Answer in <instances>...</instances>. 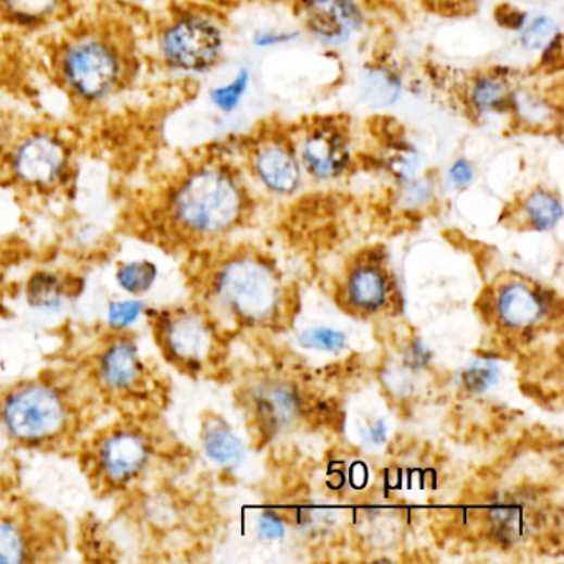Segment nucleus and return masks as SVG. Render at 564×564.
<instances>
[{
  "label": "nucleus",
  "mask_w": 564,
  "mask_h": 564,
  "mask_svg": "<svg viewBox=\"0 0 564 564\" xmlns=\"http://www.w3.org/2000/svg\"><path fill=\"white\" fill-rule=\"evenodd\" d=\"M75 419L68 394L47 379H28L0 394V430L21 446H57Z\"/></svg>",
  "instance_id": "7ed1b4c3"
},
{
  "label": "nucleus",
  "mask_w": 564,
  "mask_h": 564,
  "mask_svg": "<svg viewBox=\"0 0 564 564\" xmlns=\"http://www.w3.org/2000/svg\"><path fill=\"white\" fill-rule=\"evenodd\" d=\"M347 298L358 312L378 313L388 305L391 284L388 275L373 263H360L348 275Z\"/></svg>",
  "instance_id": "2eb2a0df"
},
{
  "label": "nucleus",
  "mask_w": 564,
  "mask_h": 564,
  "mask_svg": "<svg viewBox=\"0 0 564 564\" xmlns=\"http://www.w3.org/2000/svg\"><path fill=\"white\" fill-rule=\"evenodd\" d=\"M404 191V201L408 204L421 205L433 195V186L427 179L408 180Z\"/></svg>",
  "instance_id": "473e14b6"
},
{
  "label": "nucleus",
  "mask_w": 564,
  "mask_h": 564,
  "mask_svg": "<svg viewBox=\"0 0 564 564\" xmlns=\"http://www.w3.org/2000/svg\"><path fill=\"white\" fill-rule=\"evenodd\" d=\"M208 458L224 467H236L243 459V443L222 421H209L202 433Z\"/></svg>",
  "instance_id": "a211bd4d"
},
{
  "label": "nucleus",
  "mask_w": 564,
  "mask_h": 564,
  "mask_svg": "<svg viewBox=\"0 0 564 564\" xmlns=\"http://www.w3.org/2000/svg\"><path fill=\"white\" fill-rule=\"evenodd\" d=\"M497 374L499 371H497L496 364L490 361H480L467 371L465 383L472 391L484 392L496 383Z\"/></svg>",
  "instance_id": "c85d7f7f"
},
{
  "label": "nucleus",
  "mask_w": 564,
  "mask_h": 564,
  "mask_svg": "<svg viewBox=\"0 0 564 564\" xmlns=\"http://www.w3.org/2000/svg\"><path fill=\"white\" fill-rule=\"evenodd\" d=\"M526 222L534 227L535 230H553L557 222L563 217V208H561L560 198L553 192L538 189L526 198L525 205Z\"/></svg>",
  "instance_id": "412c9836"
},
{
  "label": "nucleus",
  "mask_w": 564,
  "mask_h": 564,
  "mask_svg": "<svg viewBox=\"0 0 564 564\" xmlns=\"http://www.w3.org/2000/svg\"><path fill=\"white\" fill-rule=\"evenodd\" d=\"M471 101L478 113H499L516 104L512 87L500 77H487L475 82Z\"/></svg>",
  "instance_id": "aec40b11"
},
{
  "label": "nucleus",
  "mask_w": 564,
  "mask_h": 564,
  "mask_svg": "<svg viewBox=\"0 0 564 564\" xmlns=\"http://www.w3.org/2000/svg\"><path fill=\"white\" fill-rule=\"evenodd\" d=\"M351 151L347 136L336 126L313 129L302 146V163L312 176L333 179L341 176L350 164Z\"/></svg>",
  "instance_id": "f8f14e48"
},
{
  "label": "nucleus",
  "mask_w": 564,
  "mask_h": 564,
  "mask_svg": "<svg viewBox=\"0 0 564 564\" xmlns=\"http://www.w3.org/2000/svg\"><path fill=\"white\" fill-rule=\"evenodd\" d=\"M389 166L394 171L396 176L408 183V180L414 179L417 171L421 170L419 154L408 146L394 148V153L389 158Z\"/></svg>",
  "instance_id": "bb28decb"
},
{
  "label": "nucleus",
  "mask_w": 564,
  "mask_h": 564,
  "mask_svg": "<svg viewBox=\"0 0 564 564\" xmlns=\"http://www.w3.org/2000/svg\"><path fill=\"white\" fill-rule=\"evenodd\" d=\"M21 129L22 125L17 122L14 111L0 104V161L8 153V149L11 148L12 141Z\"/></svg>",
  "instance_id": "c756f323"
},
{
  "label": "nucleus",
  "mask_w": 564,
  "mask_h": 564,
  "mask_svg": "<svg viewBox=\"0 0 564 564\" xmlns=\"http://www.w3.org/2000/svg\"><path fill=\"white\" fill-rule=\"evenodd\" d=\"M256 528H259V535L263 540H280L285 535L284 519L271 512L260 515Z\"/></svg>",
  "instance_id": "7c9ffc66"
},
{
  "label": "nucleus",
  "mask_w": 564,
  "mask_h": 564,
  "mask_svg": "<svg viewBox=\"0 0 564 564\" xmlns=\"http://www.w3.org/2000/svg\"><path fill=\"white\" fill-rule=\"evenodd\" d=\"M402 82L388 68H371L360 82L363 100L373 108H388L401 97Z\"/></svg>",
  "instance_id": "6ab92c4d"
},
{
  "label": "nucleus",
  "mask_w": 564,
  "mask_h": 564,
  "mask_svg": "<svg viewBox=\"0 0 564 564\" xmlns=\"http://www.w3.org/2000/svg\"><path fill=\"white\" fill-rule=\"evenodd\" d=\"M300 343L313 350L340 351L347 344V336L336 329L316 326V328L305 329L300 335Z\"/></svg>",
  "instance_id": "a878e982"
},
{
  "label": "nucleus",
  "mask_w": 564,
  "mask_h": 564,
  "mask_svg": "<svg viewBox=\"0 0 564 564\" xmlns=\"http://www.w3.org/2000/svg\"><path fill=\"white\" fill-rule=\"evenodd\" d=\"M46 547L28 515L0 510V564L37 561Z\"/></svg>",
  "instance_id": "ddd939ff"
},
{
  "label": "nucleus",
  "mask_w": 564,
  "mask_h": 564,
  "mask_svg": "<svg viewBox=\"0 0 564 564\" xmlns=\"http://www.w3.org/2000/svg\"><path fill=\"white\" fill-rule=\"evenodd\" d=\"M255 409L263 423L274 429H280L298 416L300 399L290 386L271 383L255 392Z\"/></svg>",
  "instance_id": "f3484780"
},
{
  "label": "nucleus",
  "mask_w": 564,
  "mask_h": 564,
  "mask_svg": "<svg viewBox=\"0 0 564 564\" xmlns=\"http://www.w3.org/2000/svg\"><path fill=\"white\" fill-rule=\"evenodd\" d=\"M256 176L271 191L291 195L302 180L300 164L291 149L284 145H267L259 149L255 161Z\"/></svg>",
  "instance_id": "4468645a"
},
{
  "label": "nucleus",
  "mask_w": 564,
  "mask_h": 564,
  "mask_svg": "<svg viewBox=\"0 0 564 564\" xmlns=\"http://www.w3.org/2000/svg\"><path fill=\"white\" fill-rule=\"evenodd\" d=\"M111 4H131L135 0H110Z\"/></svg>",
  "instance_id": "c9c22d12"
},
{
  "label": "nucleus",
  "mask_w": 564,
  "mask_h": 564,
  "mask_svg": "<svg viewBox=\"0 0 564 564\" xmlns=\"http://www.w3.org/2000/svg\"><path fill=\"white\" fill-rule=\"evenodd\" d=\"M297 35L287 34V32L262 30L256 32L255 37H253V43L256 47L278 46V43L290 42V40L297 39Z\"/></svg>",
  "instance_id": "f704fd0d"
},
{
  "label": "nucleus",
  "mask_w": 564,
  "mask_h": 564,
  "mask_svg": "<svg viewBox=\"0 0 564 564\" xmlns=\"http://www.w3.org/2000/svg\"><path fill=\"white\" fill-rule=\"evenodd\" d=\"M98 385L113 396H135L148 388V366L129 336L108 340L95 361Z\"/></svg>",
  "instance_id": "1a4fd4ad"
},
{
  "label": "nucleus",
  "mask_w": 564,
  "mask_h": 564,
  "mask_svg": "<svg viewBox=\"0 0 564 564\" xmlns=\"http://www.w3.org/2000/svg\"><path fill=\"white\" fill-rule=\"evenodd\" d=\"M73 0H0V24L40 30L70 11Z\"/></svg>",
  "instance_id": "dca6fc26"
},
{
  "label": "nucleus",
  "mask_w": 564,
  "mask_h": 564,
  "mask_svg": "<svg viewBox=\"0 0 564 564\" xmlns=\"http://www.w3.org/2000/svg\"><path fill=\"white\" fill-rule=\"evenodd\" d=\"M224 34L214 18L186 12L174 15L160 30L158 53L171 72L201 75L217 65Z\"/></svg>",
  "instance_id": "423d86ee"
},
{
  "label": "nucleus",
  "mask_w": 564,
  "mask_h": 564,
  "mask_svg": "<svg viewBox=\"0 0 564 564\" xmlns=\"http://www.w3.org/2000/svg\"><path fill=\"white\" fill-rule=\"evenodd\" d=\"M75 163V145L62 129L49 125L22 126L0 173L25 195H55L66 186Z\"/></svg>",
  "instance_id": "20e7f679"
},
{
  "label": "nucleus",
  "mask_w": 564,
  "mask_h": 564,
  "mask_svg": "<svg viewBox=\"0 0 564 564\" xmlns=\"http://www.w3.org/2000/svg\"><path fill=\"white\" fill-rule=\"evenodd\" d=\"M492 312L502 328L523 333L547 318L548 303L538 287L519 280L506 281L493 294Z\"/></svg>",
  "instance_id": "9d476101"
},
{
  "label": "nucleus",
  "mask_w": 564,
  "mask_h": 564,
  "mask_svg": "<svg viewBox=\"0 0 564 564\" xmlns=\"http://www.w3.org/2000/svg\"><path fill=\"white\" fill-rule=\"evenodd\" d=\"M243 196L237 180L221 167L204 166L180 177L164 201L163 218L174 234L212 239L239 221Z\"/></svg>",
  "instance_id": "f03ea898"
},
{
  "label": "nucleus",
  "mask_w": 564,
  "mask_h": 564,
  "mask_svg": "<svg viewBox=\"0 0 564 564\" xmlns=\"http://www.w3.org/2000/svg\"><path fill=\"white\" fill-rule=\"evenodd\" d=\"M158 268L153 263L148 262H131L123 263L116 272V281L120 287L131 294H142L151 290L154 281H156Z\"/></svg>",
  "instance_id": "5701e85b"
},
{
  "label": "nucleus",
  "mask_w": 564,
  "mask_h": 564,
  "mask_svg": "<svg viewBox=\"0 0 564 564\" xmlns=\"http://www.w3.org/2000/svg\"><path fill=\"white\" fill-rule=\"evenodd\" d=\"M135 55L122 32L85 25L60 40L53 72L66 97L80 108H100L125 90L133 77Z\"/></svg>",
  "instance_id": "f257e3e1"
},
{
  "label": "nucleus",
  "mask_w": 564,
  "mask_h": 564,
  "mask_svg": "<svg viewBox=\"0 0 564 564\" xmlns=\"http://www.w3.org/2000/svg\"><path fill=\"white\" fill-rule=\"evenodd\" d=\"M68 293L62 278L52 272H37L27 281L28 305L39 310H57Z\"/></svg>",
  "instance_id": "4be33fe9"
},
{
  "label": "nucleus",
  "mask_w": 564,
  "mask_h": 564,
  "mask_svg": "<svg viewBox=\"0 0 564 564\" xmlns=\"http://www.w3.org/2000/svg\"><path fill=\"white\" fill-rule=\"evenodd\" d=\"M153 452L151 437L141 427L131 423L116 424L101 433L91 447L95 481L110 490L128 487L145 474Z\"/></svg>",
  "instance_id": "0eeeda50"
},
{
  "label": "nucleus",
  "mask_w": 564,
  "mask_h": 564,
  "mask_svg": "<svg viewBox=\"0 0 564 564\" xmlns=\"http://www.w3.org/2000/svg\"><path fill=\"white\" fill-rule=\"evenodd\" d=\"M497 21H499L502 27L509 28V30H522L526 25V14L505 5V8L497 11Z\"/></svg>",
  "instance_id": "72a5a7b5"
},
{
  "label": "nucleus",
  "mask_w": 564,
  "mask_h": 564,
  "mask_svg": "<svg viewBox=\"0 0 564 564\" xmlns=\"http://www.w3.org/2000/svg\"><path fill=\"white\" fill-rule=\"evenodd\" d=\"M560 37L556 22L550 17H540L525 25L522 34V46L528 50H544Z\"/></svg>",
  "instance_id": "393cba45"
},
{
  "label": "nucleus",
  "mask_w": 564,
  "mask_h": 564,
  "mask_svg": "<svg viewBox=\"0 0 564 564\" xmlns=\"http://www.w3.org/2000/svg\"><path fill=\"white\" fill-rule=\"evenodd\" d=\"M142 309H145V305L141 302H136V300L113 302L110 305V312H108V323H110L111 328L122 331L123 328L131 325L141 315Z\"/></svg>",
  "instance_id": "cd10ccee"
},
{
  "label": "nucleus",
  "mask_w": 564,
  "mask_h": 564,
  "mask_svg": "<svg viewBox=\"0 0 564 564\" xmlns=\"http://www.w3.org/2000/svg\"><path fill=\"white\" fill-rule=\"evenodd\" d=\"M475 170L467 160H458L447 174V183L454 189H464L474 180Z\"/></svg>",
  "instance_id": "2f4dec72"
},
{
  "label": "nucleus",
  "mask_w": 564,
  "mask_h": 564,
  "mask_svg": "<svg viewBox=\"0 0 564 564\" xmlns=\"http://www.w3.org/2000/svg\"><path fill=\"white\" fill-rule=\"evenodd\" d=\"M249 70H240L236 78H233L229 84L215 87L214 90L211 91L212 104H214L218 111H222V113H230V111L239 106L240 101L246 97L247 90H249Z\"/></svg>",
  "instance_id": "b1692460"
},
{
  "label": "nucleus",
  "mask_w": 564,
  "mask_h": 564,
  "mask_svg": "<svg viewBox=\"0 0 564 564\" xmlns=\"http://www.w3.org/2000/svg\"><path fill=\"white\" fill-rule=\"evenodd\" d=\"M305 18L316 39L329 46L348 42L363 24V15L353 0H309Z\"/></svg>",
  "instance_id": "9b49d317"
},
{
  "label": "nucleus",
  "mask_w": 564,
  "mask_h": 564,
  "mask_svg": "<svg viewBox=\"0 0 564 564\" xmlns=\"http://www.w3.org/2000/svg\"><path fill=\"white\" fill-rule=\"evenodd\" d=\"M218 305L249 325L274 318L280 305V284L274 272L250 256H236L218 265L211 281Z\"/></svg>",
  "instance_id": "39448f33"
},
{
  "label": "nucleus",
  "mask_w": 564,
  "mask_h": 564,
  "mask_svg": "<svg viewBox=\"0 0 564 564\" xmlns=\"http://www.w3.org/2000/svg\"><path fill=\"white\" fill-rule=\"evenodd\" d=\"M158 347L174 366L201 369L214 350V331L195 310L173 309L151 315Z\"/></svg>",
  "instance_id": "6e6552de"
}]
</instances>
